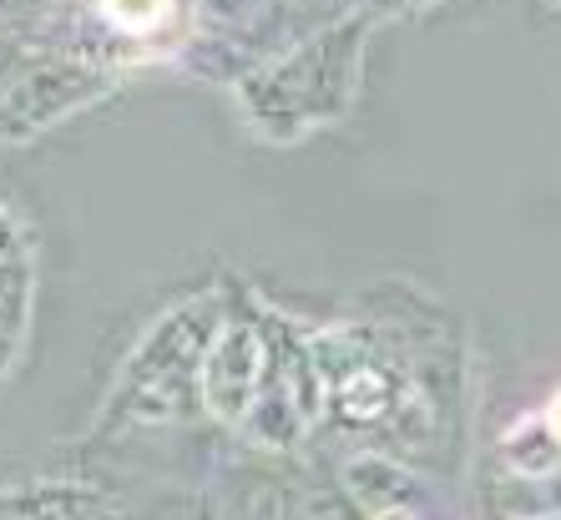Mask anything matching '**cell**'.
<instances>
[{
	"label": "cell",
	"mask_w": 561,
	"mask_h": 520,
	"mask_svg": "<svg viewBox=\"0 0 561 520\" xmlns=\"http://www.w3.org/2000/svg\"><path fill=\"white\" fill-rule=\"evenodd\" d=\"M551 425H557V435H561V394H557V404H551Z\"/></svg>",
	"instance_id": "1"
},
{
	"label": "cell",
	"mask_w": 561,
	"mask_h": 520,
	"mask_svg": "<svg viewBox=\"0 0 561 520\" xmlns=\"http://www.w3.org/2000/svg\"><path fill=\"white\" fill-rule=\"evenodd\" d=\"M379 520H410V516H379Z\"/></svg>",
	"instance_id": "2"
}]
</instances>
